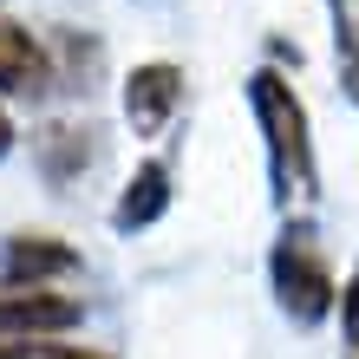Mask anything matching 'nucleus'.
<instances>
[{
  "label": "nucleus",
  "mask_w": 359,
  "mask_h": 359,
  "mask_svg": "<svg viewBox=\"0 0 359 359\" xmlns=\"http://www.w3.org/2000/svg\"><path fill=\"white\" fill-rule=\"evenodd\" d=\"M248 111H255V124H262V151H268L274 203H281L287 216H307V203L320 196V157H313L307 98L294 92L287 72L255 66V72H248Z\"/></svg>",
  "instance_id": "1"
},
{
  "label": "nucleus",
  "mask_w": 359,
  "mask_h": 359,
  "mask_svg": "<svg viewBox=\"0 0 359 359\" xmlns=\"http://www.w3.org/2000/svg\"><path fill=\"white\" fill-rule=\"evenodd\" d=\"M268 287H274V301H281V313L294 327H320L340 307V274H333V255H327L320 229L307 216L281 222V236L268 248Z\"/></svg>",
  "instance_id": "2"
},
{
  "label": "nucleus",
  "mask_w": 359,
  "mask_h": 359,
  "mask_svg": "<svg viewBox=\"0 0 359 359\" xmlns=\"http://www.w3.org/2000/svg\"><path fill=\"white\" fill-rule=\"evenodd\" d=\"M177 111H183V66L144 59V66L124 72V124H131L137 137H163Z\"/></svg>",
  "instance_id": "3"
},
{
  "label": "nucleus",
  "mask_w": 359,
  "mask_h": 359,
  "mask_svg": "<svg viewBox=\"0 0 359 359\" xmlns=\"http://www.w3.org/2000/svg\"><path fill=\"white\" fill-rule=\"evenodd\" d=\"M86 307L66 287H0V346L7 340H46V333H72Z\"/></svg>",
  "instance_id": "4"
},
{
  "label": "nucleus",
  "mask_w": 359,
  "mask_h": 359,
  "mask_svg": "<svg viewBox=\"0 0 359 359\" xmlns=\"http://www.w3.org/2000/svg\"><path fill=\"white\" fill-rule=\"evenodd\" d=\"M79 274V248L59 242V236H33V229H20L7 236L0 248V287H59Z\"/></svg>",
  "instance_id": "5"
},
{
  "label": "nucleus",
  "mask_w": 359,
  "mask_h": 359,
  "mask_svg": "<svg viewBox=\"0 0 359 359\" xmlns=\"http://www.w3.org/2000/svg\"><path fill=\"white\" fill-rule=\"evenodd\" d=\"M59 86V66L46 53V39L27 33L20 20H0V92L7 98H39Z\"/></svg>",
  "instance_id": "6"
},
{
  "label": "nucleus",
  "mask_w": 359,
  "mask_h": 359,
  "mask_svg": "<svg viewBox=\"0 0 359 359\" xmlns=\"http://www.w3.org/2000/svg\"><path fill=\"white\" fill-rule=\"evenodd\" d=\"M170 163L163 157H144L131 177H124V189H118V203H111V229L118 236H137V229H151L163 209H170Z\"/></svg>",
  "instance_id": "7"
},
{
  "label": "nucleus",
  "mask_w": 359,
  "mask_h": 359,
  "mask_svg": "<svg viewBox=\"0 0 359 359\" xmlns=\"http://www.w3.org/2000/svg\"><path fill=\"white\" fill-rule=\"evenodd\" d=\"M98 157H104L98 124H53V131H39V163H46V177H53V183L86 177Z\"/></svg>",
  "instance_id": "8"
},
{
  "label": "nucleus",
  "mask_w": 359,
  "mask_h": 359,
  "mask_svg": "<svg viewBox=\"0 0 359 359\" xmlns=\"http://www.w3.org/2000/svg\"><path fill=\"white\" fill-rule=\"evenodd\" d=\"M327 13H333V66H340L346 98L359 104V13L353 0H327Z\"/></svg>",
  "instance_id": "9"
},
{
  "label": "nucleus",
  "mask_w": 359,
  "mask_h": 359,
  "mask_svg": "<svg viewBox=\"0 0 359 359\" xmlns=\"http://www.w3.org/2000/svg\"><path fill=\"white\" fill-rule=\"evenodd\" d=\"M0 359H118V353L86 346V340H72V333H46V340H7Z\"/></svg>",
  "instance_id": "10"
},
{
  "label": "nucleus",
  "mask_w": 359,
  "mask_h": 359,
  "mask_svg": "<svg viewBox=\"0 0 359 359\" xmlns=\"http://www.w3.org/2000/svg\"><path fill=\"white\" fill-rule=\"evenodd\" d=\"M333 313H340V340H346V359H359V268H353L346 281H340V307H333Z\"/></svg>",
  "instance_id": "11"
},
{
  "label": "nucleus",
  "mask_w": 359,
  "mask_h": 359,
  "mask_svg": "<svg viewBox=\"0 0 359 359\" xmlns=\"http://www.w3.org/2000/svg\"><path fill=\"white\" fill-rule=\"evenodd\" d=\"M13 144H20V131H13V118H7V104H0V157H7Z\"/></svg>",
  "instance_id": "12"
}]
</instances>
